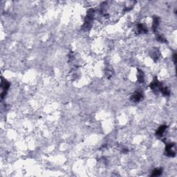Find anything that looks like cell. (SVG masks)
<instances>
[{
	"instance_id": "4",
	"label": "cell",
	"mask_w": 177,
	"mask_h": 177,
	"mask_svg": "<svg viewBox=\"0 0 177 177\" xmlns=\"http://www.w3.org/2000/svg\"><path fill=\"white\" fill-rule=\"evenodd\" d=\"M161 174V169H156L153 172L152 176H158V175H160Z\"/></svg>"
},
{
	"instance_id": "3",
	"label": "cell",
	"mask_w": 177,
	"mask_h": 177,
	"mask_svg": "<svg viewBox=\"0 0 177 177\" xmlns=\"http://www.w3.org/2000/svg\"><path fill=\"white\" fill-rule=\"evenodd\" d=\"M166 128H167V127H166L165 125H163V126H161V127H159V129H158L157 130V132H156V134H157L158 136H161L162 134H163L164 132L165 131Z\"/></svg>"
},
{
	"instance_id": "2",
	"label": "cell",
	"mask_w": 177,
	"mask_h": 177,
	"mask_svg": "<svg viewBox=\"0 0 177 177\" xmlns=\"http://www.w3.org/2000/svg\"><path fill=\"white\" fill-rule=\"evenodd\" d=\"M142 98V94L140 92H136L132 96L133 101L134 102H138Z\"/></svg>"
},
{
	"instance_id": "1",
	"label": "cell",
	"mask_w": 177,
	"mask_h": 177,
	"mask_svg": "<svg viewBox=\"0 0 177 177\" xmlns=\"http://www.w3.org/2000/svg\"><path fill=\"white\" fill-rule=\"evenodd\" d=\"M166 152L169 156H174L176 154V147L174 144L170 143L167 145L166 148Z\"/></svg>"
}]
</instances>
